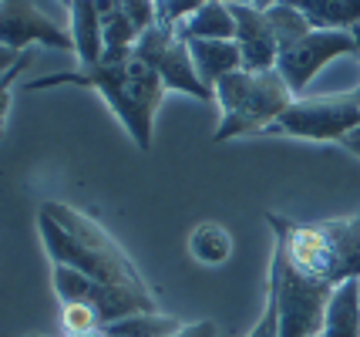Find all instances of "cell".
<instances>
[{
	"instance_id": "cell-1",
	"label": "cell",
	"mask_w": 360,
	"mask_h": 337,
	"mask_svg": "<svg viewBox=\"0 0 360 337\" xmlns=\"http://www.w3.org/2000/svg\"><path fill=\"white\" fill-rule=\"evenodd\" d=\"M266 223L273 229V260L290 276L323 293L360 276V212L320 223L266 212Z\"/></svg>"
},
{
	"instance_id": "cell-2",
	"label": "cell",
	"mask_w": 360,
	"mask_h": 337,
	"mask_svg": "<svg viewBox=\"0 0 360 337\" xmlns=\"http://www.w3.org/2000/svg\"><path fill=\"white\" fill-rule=\"evenodd\" d=\"M61 84H75V88H91L105 98L111 115L122 122V129L131 135V142L139 152H152L155 145V115L165 98V84L148 65H141L139 58H128L122 65H94L78 68V71H58V75H44V78L27 81V91H47V88H61Z\"/></svg>"
},
{
	"instance_id": "cell-3",
	"label": "cell",
	"mask_w": 360,
	"mask_h": 337,
	"mask_svg": "<svg viewBox=\"0 0 360 337\" xmlns=\"http://www.w3.org/2000/svg\"><path fill=\"white\" fill-rule=\"evenodd\" d=\"M37 229H41V240H44L51 263L78 267L101 284L148 290L139 267L122 250V243L98 220L84 216L81 209L64 206V203H44L37 212Z\"/></svg>"
},
{
	"instance_id": "cell-4",
	"label": "cell",
	"mask_w": 360,
	"mask_h": 337,
	"mask_svg": "<svg viewBox=\"0 0 360 337\" xmlns=\"http://www.w3.org/2000/svg\"><path fill=\"white\" fill-rule=\"evenodd\" d=\"M297 95L290 91V84L283 75L273 71H246L239 68L233 75L216 84V105H219V129L216 142L229 139H246V135H263V132L280 118Z\"/></svg>"
},
{
	"instance_id": "cell-5",
	"label": "cell",
	"mask_w": 360,
	"mask_h": 337,
	"mask_svg": "<svg viewBox=\"0 0 360 337\" xmlns=\"http://www.w3.org/2000/svg\"><path fill=\"white\" fill-rule=\"evenodd\" d=\"M360 125V84L340 95L297 98L263 135H286L303 142H344Z\"/></svg>"
},
{
	"instance_id": "cell-6",
	"label": "cell",
	"mask_w": 360,
	"mask_h": 337,
	"mask_svg": "<svg viewBox=\"0 0 360 337\" xmlns=\"http://www.w3.org/2000/svg\"><path fill=\"white\" fill-rule=\"evenodd\" d=\"M131 58H139L141 65L152 68L162 78L165 91H182V95H192L199 101H216V91L199 78L186 37L179 34V24H172V20H158L148 31H141Z\"/></svg>"
},
{
	"instance_id": "cell-7",
	"label": "cell",
	"mask_w": 360,
	"mask_h": 337,
	"mask_svg": "<svg viewBox=\"0 0 360 337\" xmlns=\"http://www.w3.org/2000/svg\"><path fill=\"white\" fill-rule=\"evenodd\" d=\"M357 44L350 31H310L307 37L293 41L290 48L280 51L276 71L283 75V81L290 84V91L297 98H303L307 84L337 58H354Z\"/></svg>"
},
{
	"instance_id": "cell-8",
	"label": "cell",
	"mask_w": 360,
	"mask_h": 337,
	"mask_svg": "<svg viewBox=\"0 0 360 337\" xmlns=\"http://www.w3.org/2000/svg\"><path fill=\"white\" fill-rule=\"evenodd\" d=\"M0 44L27 51L31 44L51 51H75L71 34L31 0H0Z\"/></svg>"
},
{
	"instance_id": "cell-9",
	"label": "cell",
	"mask_w": 360,
	"mask_h": 337,
	"mask_svg": "<svg viewBox=\"0 0 360 337\" xmlns=\"http://www.w3.org/2000/svg\"><path fill=\"white\" fill-rule=\"evenodd\" d=\"M229 11L236 17V44L243 54V68L246 71H273L280 61V44H276V34L269 24L266 11L252 7V4H233L226 0Z\"/></svg>"
},
{
	"instance_id": "cell-10",
	"label": "cell",
	"mask_w": 360,
	"mask_h": 337,
	"mask_svg": "<svg viewBox=\"0 0 360 337\" xmlns=\"http://www.w3.org/2000/svg\"><path fill=\"white\" fill-rule=\"evenodd\" d=\"M71 44L78 54V68H94L105 61V27L94 0H71Z\"/></svg>"
},
{
	"instance_id": "cell-11",
	"label": "cell",
	"mask_w": 360,
	"mask_h": 337,
	"mask_svg": "<svg viewBox=\"0 0 360 337\" xmlns=\"http://www.w3.org/2000/svg\"><path fill=\"white\" fill-rule=\"evenodd\" d=\"M179 34L186 41H233L236 17L226 0H205L186 20H179Z\"/></svg>"
},
{
	"instance_id": "cell-12",
	"label": "cell",
	"mask_w": 360,
	"mask_h": 337,
	"mask_svg": "<svg viewBox=\"0 0 360 337\" xmlns=\"http://www.w3.org/2000/svg\"><path fill=\"white\" fill-rule=\"evenodd\" d=\"M188 54H192V65L199 71V78L216 91L226 75H233L243 68V54H239V44L236 41H186Z\"/></svg>"
},
{
	"instance_id": "cell-13",
	"label": "cell",
	"mask_w": 360,
	"mask_h": 337,
	"mask_svg": "<svg viewBox=\"0 0 360 337\" xmlns=\"http://www.w3.org/2000/svg\"><path fill=\"white\" fill-rule=\"evenodd\" d=\"M320 337H360V276L330 293Z\"/></svg>"
},
{
	"instance_id": "cell-14",
	"label": "cell",
	"mask_w": 360,
	"mask_h": 337,
	"mask_svg": "<svg viewBox=\"0 0 360 337\" xmlns=\"http://www.w3.org/2000/svg\"><path fill=\"white\" fill-rule=\"evenodd\" d=\"M314 31H350L360 24V0H286Z\"/></svg>"
},
{
	"instance_id": "cell-15",
	"label": "cell",
	"mask_w": 360,
	"mask_h": 337,
	"mask_svg": "<svg viewBox=\"0 0 360 337\" xmlns=\"http://www.w3.org/2000/svg\"><path fill=\"white\" fill-rule=\"evenodd\" d=\"M186 327V321H179L172 314H162V310H141L131 317L105 324L101 331L105 337H175Z\"/></svg>"
},
{
	"instance_id": "cell-16",
	"label": "cell",
	"mask_w": 360,
	"mask_h": 337,
	"mask_svg": "<svg viewBox=\"0 0 360 337\" xmlns=\"http://www.w3.org/2000/svg\"><path fill=\"white\" fill-rule=\"evenodd\" d=\"M188 253L202 267H222L233 257V233L222 223H199L188 233Z\"/></svg>"
},
{
	"instance_id": "cell-17",
	"label": "cell",
	"mask_w": 360,
	"mask_h": 337,
	"mask_svg": "<svg viewBox=\"0 0 360 337\" xmlns=\"http://www.w3.org/2000/svg\"><path fill=\"white\" fill-rule=\"evenodd\" d=\"M266 17H269V24H273V34H276V44H280V51L290 48L293 41H300V37H307V34L314 31V27H310V20L300 14L297 7H290L286 0L273 4V7L266 11Z\"/></svg>"
},
{
	"instance_id": "cell-18",
	"label": "cell",
	"mask_w": 360,
	"mask_h": 337,
	"mask_svg": "<svg viewBox=\"0 0 360 337\" xmlns=\"http://www.w3.org/2000/svg\"><path fill=\"white\" fill-rule=\"evenodd\" d=\"M61 324L68 334H81V331H98V327H101V317H98V310L88 304H64Z\"/></svg>"
},
{
	"instance_id": "cell-19",
	"label": "cell",
	"mask_w": 360,
	"mask_h": 337,
	"mask_svg": "<svg viewBox=\"0 0 360 337\" xmlns=\"http://www.w3.org/2000/svg\"><path fill=\"white\" fill-rule=\"evenodd\" d=\"M246 337H280V300H276V290L266 284V307L259 314V321L252 324V331Z\"/></svg>"
},
{
	"instance_id": "cell-20",
	"label": "cell",
	"mask_w": 360,
	"mask_h": 337,
	"mask_svg": "<svg viewBox=\"0 0 360 337\" xmlns=\"http://www.w3.org/2000/svg\"><path fill=\"white\" fill-rule=\"evenodd\" d=\"M27 65H31V51H24L20 54V61H17L4 78H0V139H4V132H7V112H11V95H14V81L20 71H27Z\"/></svg>"
},
{
	"instance_id": "cell-21",
	"label": "cell",
	"mask_w": 360,
	"mask_h": 337,
	"mask_svg": "<svg viewBox=\"0 0 360 337\" xmlns=\"http://www.w3.org/2000/svg\"><path fill=\"white\" fill-rule=\"evenodd\" d=\"M122 11H125V14L139 24V31H148L152 24H158V20H162L158 0H122Z\"/></svg>"
},
{
	"instance_id": "cell-22",
	"label": "cell",
	"mask_w": 360,
	"mask_h": 337,
	"mask_svg": "<svg viewBox=\"0 0 360 337\" xmlns=\"http://www.w3.org/2000/svg\"><path fill=\"white\" fill-rule=\"evenodd\" d=\"M175 337H216V321H192Z\"/></svg>"
},
{
	"instance_id": "cell-23",
	"label": "cell",
	"mask_w": 360,
	"mask_h": 337,
	"mask_svg": "<svg viewBox=\"0 0 360 337\" xmlns=\"http://www.w3.org/2000/svg\"><path fill=\"white\" fill-rule=\"evenodd\" d=\"M20 54H24V51H14V48H7V44H0V78L20 61Z\"/></svg>"
},
{
	"instance_id": "cell-24",
	"label": "cell",
	"mask_w": 360,
	"mask_h": 337,
	"mask_svg": "<svg viewBox=\"0 0 360 337\" xmlns=\"http://www.w3.org/2000/svg\"><path fill=\"white\" fill-rule=\"evenodd\" d=\"M340 145H344L347 152H354V155H357V159H360V125H357V129H354V132H350V135H347V139H344V142H340Z\"/></svg>"
},
{
	"instance_id": "cell-25",
	"label": "cell",
	"mask_w": 360,
	"mask_h": 337,
	"mask_svg": "<svg viewBox=\"0 0 360 337\" xmlns=\"http://www.w3.org/2000/svg\"><path fill=\"white\" fill-rule=\"evenodd\" d=\"M233 4H252V7H259V11H269V7L280 4V0H233Z\"/></svg>"
},
{
	"instance_id": "cell-26",
	"label": "cell",
	"mask_w": 360,
	"mask_h": 337,
	"mask_svg": "<svg viewBox=\"0 0 360 337\" xmlns=\"http://www.w3.org/2000/svg\"><path fill=\"white\" fill-rule=\"evenodd\" d=\"M68 337H105V331L98 327V331H81V334H68Z\"/></svg>"
},
{
	"instance_id": "cell-27",
	"label": "cell",
	"mask_w": 360,
	"mask_h": 337,
	"mask_svg": "<svg viewBox=\"0 0 360 337\" xmlns=\"http://www.w3.org/2000/svg\"><path fill=\"white\" fill-rule=\"evenodd\" d=\"M350 34H354V44H357V58H360V24H357V27H350Z\"/></svg>"
},
{
	"instance_id": "cell-28",
	"label": "cell",
	"mask_w": 360,
	"mask_h": 337,
	"mask_svg": "<svg viewBox=\"0 0 360 337\" xmlns=\"http://www.w3.org/2000/svg\"><path fill=\"white\" fill-rule=\"evenodd\" d=\"M61 7H64V11H68V7H71V0H61Z\"/></svg>"
},
{
	"instance_id": "cell-29",
	"label": "cell",
	"mask_w": 360,
	"mask_h": 337,
	"mask_svg": "<svg viewBox=\"0 0 360 337\" xmlns=\"http://www.w3.org/2000/svg\"><path fill=\"white\" fill-rule=\"evenodd\" d=\"M27 337H44V334H27Z\"/></svg>"
}]
</instances>
